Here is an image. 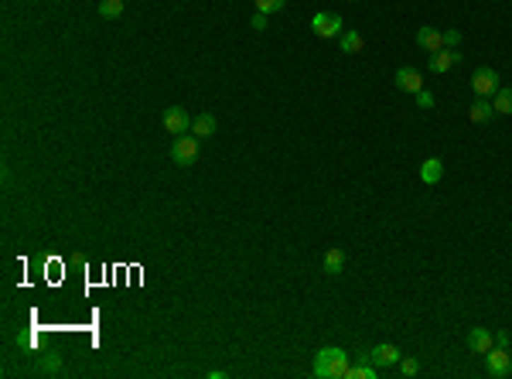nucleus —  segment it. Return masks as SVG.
<instances>
[{
    "label": "nucleus",
    "instance_id": "obj_1",
    "mask_svg": "<svg viewBox=\"0 0 512 379\" xmlns=\"http://www.w3.org/2000/svg\"><path fill=\"white\" fill-rule=\"evenodd\" d=\"M318 379H345L349 376V352L345 349H321L315 356V369Z\"/></svg>",
    "mask_w": 512,
    "mask_h": 379
},
{
    "label": "nucleus",
    "instance_id": "obj_2",
    "mask_svg": "<svg viewBox=\"0 0 512 379\" xmlns=\"http://www.w3.org/2000/svg\"><path fill=\"white\" fill-rule=\"evenodd\" d=\"M195 157H198V137L195 133L175 137V144H171V161L181 164V168H188V164H195Z\"/></svg>",
    "mask_w": 512,
    "mask_h": 379
},
{
    "label": "nucleus",
    "instance_id": "obj_3",
    "mask_svg": "<svg viewBox=\"0 0 512 379\" xmlns=\"http://www.w3.org/2000/svg\"><path fill=\"white\" fill-rule=\"evenodd\" d=\"M192 123H195V116L188 113L185 106H168L164 110V130L171 133V137H185V133L192 130Z\"/></svg>",
    "mask_w": 512,
    "mask_h": 379
},
{
    "label": "nucleus",
    "instance_id": "obj_4",
    "mask_svg": "<svg viewBox=\"0 0 512 379\" xmlns=\"http://www.w3.org/2000/svg\"><path fill=\"white\" fill-rule=\"evenodd\" d=\"M311 31H315L318 38H338L342 31H345V24H342V18L338 14H332V11H321V14H315L311 18Z\"/></svg>",
    "mask_w": 512,
    "mask_h": 379
},
{
    "label": "nucleus",
    "instance_id": "obj_5",
    "mask_svg": "<svg viewBox=\"0 0 512 379\" xmlns=\"http://www.w3.org/2000/svg\"><path fill=\"white\" fill-rule=\"evenodd\" d=\"M472 89H475V96H482V99H492V96L499 93V72H495V69H489V65L475 69Z\"/></svg>",
    "mask_w": 512,
    "mask_h": 379
},
{
    "label": "nucleus",
    "instance_id": "obj_6",
    "mask_svg": "<svg viewBox=\"0 0 512 379\" xmlns=\"http://www.w3.org/2000/svg\"><path fill=\"white\" fill-rule=\"evenodd\" d=\"M485 362H489V376H495V379H506L512 373L509 349H499V345H492V349L485 352Z\"/></svg>",
    "mask_w": 512,
    "mask_h": 379
},
{
    "label": "nucleus",
    "instance_id": "obj_7",
    "mask_svg": "<svg viewBox=\"0 0 512 379\" xmlns=\"http://www.w3.org/2000/svg\"><path fill=\"white\" fill-rule=\"evenodd\" d=\"M396 89L400 93H410L417 96L420 89H424V72L420 69H414V65H403V69H396Z\"/></svg>",
    "mask_w": 512,
    "mask_h": 379
},
{
    "label": "nucleus",
    "instance_id": "obj_8",
    "mask_svg": "<svg viewBox=\"0 0 512 379\" xmlns=\"http://www.w3.org/2000/svg\"><path fill=\"white\" fill-rule=\"evenodd\" d=\"M366 356H369V362H373L376 369H386V366H400V359H403V352H400L396 345H390V341L376 345L373 352H366Z\"/></svg>",
    "mask_w": 512,
    "mask_h": 379
},
{
    "label": "nucleus",
    "instance_id": "obj_9",
    "mask_svg": "<svg viewBox=\"0 0 512 379\" xmlns=\"http://www.w3.org/2000/svg\"><path fill=\"white\" fill-rule=\"evenodd\" d=\"M427 62H431V72H437V76H444L448 69H454V65L461 62V55H458V48H441V52H434V55H427Z\"/></svg>",
    "mask_w": 512,
    "mask_h": 379
},
{
    "label": "nucleus",
    "instance_id": "obj_10",
    "mask_svg": "<svg viewBox=\"0 0 512 379\" xmlns=\"http://www.w3.org/2000/svg\"><path fill=\"white\" fill-rule=\"evenodd\" d=\"M417 48H424L427 55L441 52V48H444V31H437V28H420V31H417Z\"/></svg>",
    "mask_w": 512,
    "mask_h": 379
},
{
    "label": "nucleus",
    "instance_id": "obj_11",
    "mask_svg": "<svg viewBox=\"0 0 512 379\" xmlns=\"http://www.w3.org/2000/svg\"><path fill=\"white\" fill-rule=\"evenodd\" d=\"M492 345H495V335L489 332V328H472V332H468V349H472V352L485 356Z\"/></svg>",
    "mask_w": 512,
    "mask_h": 379
},
{
    "label": "nucleus",
    "instance_id": "obj_12",
    "mask_svg": "<svg viewBox=\"0 0 512 379\" xmlns=\"http://www.w3.org/2000/svg\"><path fill=\"white\" fill-rule=\"evenodd\" d=\"M468 116H472V123H492V120H495L492 99H482V96H475V103H472V110H468Z\"/></svg>",
    "mask_w": 512,
    "mask_h": 379
},
{
    "label": "nucleus",
    "instance_id": "obj_13",
    "mask_svg": "<svg viewBox=\"0 0 512 379\" xmlns=\"http://www.w3.org/2000/svg\"><path fill=\"white\" fill-rule=\"evenodd\" d=\"M444 178V161L441 157H427L424 164H420V181L424 185H437Z\"/></svg>",
    "mask_w": 512,
    "mask_h": 379
},
{
    "label": "nucleus",
    "instance_id": "obj_14",
    "mask_svg": "<svg viewBox=\"0 0 512 379\" xmlns=\"http://www.w3.org/2000/svg\"><path fill=\"white\" fill-rule=\"evenodd\" d=\"M338 48H342L345 55H359V52L366 48V38H362L355 28H349V31H342V35H338Z\"/></svg>",
    "mask_w": 512,
    "mask_h": 379
},
{
    "label": "nucleus",
    "instance_id": "obj_15",
    "mask_svg": "<svg viewBox=\"0 0 512 379\" xmlns=\"http://www.w3.org/2000/svg\"><path fill=\"white\" fill-rule=\"evenodd\" d=\"M495 116H512V86H499V93L492 96Z\"/></svg>",
    "mask_w": 512,
    "mask_h": 379
},
{
    "label": "nucleus",
    "instance_id": "obj_16",
    "mask_svg": "<svg viewBox=\"0 0 512 379\" xmlns=\"http://www.w3.org/2000/svg\"><path fill=\"white\" fill-rule=\"evenodd\" d=\"M216 130H219V123H216V116L212 113H198L195 123H192V133H195L198 140H202V137H212Z\"/></svg>",
    "mask_w": 512,
    "mask_h": 379
},
{
    "label": "nucleus",
    "instance_id": "obj_17",
    "mask_svg": "<svg viewBox=\"0 0 512 379\" xmlns=\"http://www.w3.org/2000/svg\"><path fill=\"white\" fill-rule=\"evenodd\" d=\"M345 379H376V366L369 362V356H359V366H349Z\"/></svg>",
    "mask_w": 512,
    "mask_h": 379
},
{
    "label": "nucleus",
    "instance_id": "obj_18",
    "mask_svg": "<svg viewBox=\"0 0 512 379\" xmlns=\"http://www.w3.org/2000/svg\"><path fill=\"white\" fill-rule=\"evenodd\" d=\"M342 270H345V253H342L338 247H332L328 253H325V273L335 277V273H342Z\"/></svg>",
    "mask_w": 512,
    "mask_h": 379
},
{
    "label": "nucleus",
    "instance_id": "obj_19",
    "mask_svg": "<svg viewBox=\"0 0 512 379\" xmlns=\"http://www.w3.org/2000/svg\"><path fill=\"white\" fill-rule=\"evenodd\" d=\"M99 14H103V18H120V14H123V0H103V4H99Z\"/></svg>",
    "mask_w": 512,
    "mask_h": 379
},
{
    "label": "nucleus",
    "instance_id": "obj_20",
    "mask_svg": "<svg viewBox=\"0 0 512 379\" xmlns=\"http://www.w3.org/2000/svg\"><path fill=\"white\" fill-rule=\"evenodd\" d=\"M284 4H287V0H256V11L270 18V14H277V11H284Z\"/></svg>",
    "mask_w": 512,
    "mask_h": 379
},
{
    "label": "nucleus",
    "instance_id": "obj_21",
    "mask_svg": "<svg viewBox=\"0 0 512 379\" xmlns=\"http://www.w3.org/2000/svg\"><path fill=\"white\" fill-rule=\"evenodd\" d=\"M400 373H403V376H417V373H420V362L403 356V359H400Z\"/></svg>",
    "mask_w": 512,
    "mask_h": 379
},
{
    "label": "nucleus",
    "instance_id": "obj_22",
    "mask_svg": "<svg viewBox=\"0 0 512 379\" xmlns=\"http://www.w3.org/2000/svg\"><path fill=\"white\" fill-rule=\"evenodd\" d=\"M59 366H62L59 356H45V359L38 362V369H41V373H59Z\"/></svg>",
    "mask_w": 512,
    "mask_h": 379
},
{
    "label": "nucleus",
    "instance_id": "obj_23",
    "mask_svg": "<svg viewBox=\"0 0 512 379\" xmlns=\"http://www.w3.org/2000/svg\"><path fill=\"white\" fill-rule=\"evenodd\" d=\"M414 99H417V106H420V110H434V93H431V89H420Z\"/></svg>",
    "mask_w": 512,
    "mask_h": 379
},
{
    "label": "nucleus",
    "instance_id": "obj_24",
    "mask_svg": "<svg viewBox=\"0 0 512 379\" xmlns=\"http://www.w3.org/2000/svg\"><path fill=\"white\" fill-rule=\"evenodd\" d=\"M458 45H461V31H444V48H458Z\"/></svg>",
    "mask_w": 512,
    "mask_h": 379
},
{
    "label": "nucleus",
    "instance_id": "obj_25",
    "mask_svg": "<svg viewBox=\"0 0 512 379\" xmlns=\"http://www.w3.org/2000/svg\"><path fill=\"white\" fill-rule=\"evenodd\" d=\"M250 28H253V31H267V14H260V11H256L253 21H250Z\"/></svg>",
    "mask_w": 512,
    "mask_h": 379
},
{
    "label": "nucleus",
    "instance_id": "obj_26",
    "mask_svg": "<svg viewBox=\"0 0 512 379\" xmlns=\"http://www.w3.org/2000/svg\"><path fill=\"white\" fill-rule=\"evenodd\" d=\"M495 345H499V349H509V332H499V335H495Z\"/></svg>",
    "mask_w": 512,
    "mask_h": 379
}]
</instances>
